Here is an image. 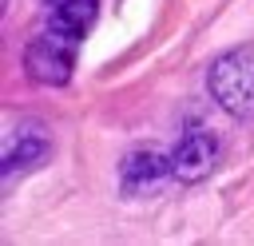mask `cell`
I'll return each mask as SVG.
<instances>
[{
	"instance_id": "5b68a950",
	"label": "cell",
	"mask_w": 254,
	"mask_h": 246,
	"mask_svg": "<svg viewBox=\"0 0 254 246\" xmlns=\"http://www.w3.org/2000/svg\"><path fill=\"white\" fill-rule=\"evenodd\" d=\"M48 155H52L48 127H44L40 119H24V123H16V127L8 131V139H4L0 171H4V179H12V175H20V171H28V167H40Z\"/></svg>"
},
{
	"instance_id": "277c9868",
	"label": "cell",
	"mask_w": 254,
	"mask_h": 246,
	"mask_svg": "<svg viewBox=\"0 0 254 246\" xmlns=\"http://www.w3.org/2000/svg\"><path fill=\"white\" fill-rule=\"evenodd\" d=\"M218 135L206 123H194L179 135L171 159H175V179L179 183H202L214 167H218Z\"/></svg>"
},
{
	"instance_id": "7a4b0ae2",
	"label": "cell",
	"mask_w": 254,
	"mask_h": 246,
	"mask_svg": "<svg viewBox=\"0 0 254 246\" xmlns=\"http://www.w3.org/2000/svg\"><path fill=\"white\" fill-rule=\"evenodd\" d=\"M71 67H75V44L64 40V36H56V32H44V36H36L24 48V71L36 83L64 87L71 79Z\"/></svg>"
},
{
	"instance_id": "3957f363",
	"label": "cell",
	"mask_w": 254,
	"mask_h": 246,
	"mask_svg": "<svg viewBox=\"0 0 254 246\" xmlns=\"http://www.w3.org/2000/svg\"><path fill=\"white\" fill-rule=\"evenodd\" d=\"M175 175V159L171 151H159L151 143H139L123 155L119 163V190L123 194H151L159 190L167 179Z\"/></svg>"
},
{
	"instance_id": "6da1fadb",
	"label": "cell",
	"mask_w": 254,
	"mask_h": 246,
	"mask_svg": "<svg viewBox=\"0 0 254 246\" xmlns=\"http://www.w3.org/2000/svg\"><path fill=\"white\" fill-rule=\"evenodd\" d=\"M206 91L226 115L254 119V48L242 44L222 52L206 71Z\"/></svg>"
},
{
	"instance_id": "8992f818",
	"label": "cell",
	"mask_w": 254,
	"mask_h": 246,
	"mask_svg": "<svg viewBox=\"0 0 254 246\" xmlns=\"http://www.w3.org/2000/svg\"><path fill=\"white\" fill-rule=\"evenodd\" d=\"M95 12H99V0H48V32L79 44L87 36V28L95 24Z\"/></svg>"
}]
</instances>
